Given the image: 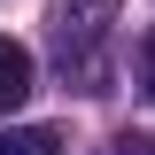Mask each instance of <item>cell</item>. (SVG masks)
I'll return each instance as SVG.
<instances>
[{
    "label": "cell",
    "instance_id": "6da1fadb",
    "mask_svg": "<svg viewBox=\"0 0 155 155\" xmlns=\"http://www.w3.org/2000/svg\"><path fill=\"white\" fill-rule=\"evenodd\" d=\"M116 8H124V0H54V54H62V70H78L85 85L101 78V39H109Z\"/></svg>",
    "mask_w": 155,
    "mask_h": 155
},
{
    "label": "cell",
    "instance_id": "7a4b0ae2",
    "mask_svg": "<svg viewBox=\"0 0 155 155\" xmlns=\"http://www.w3.org/2000/svg\"><path fill=\"white\" fill-rule=\"evenodd\" d=\"M23 101H31V47L0 39V109H23Z\"/></svg>",
    "mask_w": 155,
    "mask_h": 155
},
{
    "label": "cell",
    "instance_id": "3957f363",
    "mask_svg": "<svg viewBox=\"0 0 155 155\" xmlns=\"http://www.w3.org/2000/svg\"><path fill=\"white\" fill-rule=\"evenodd\" d=\"M0 155H62V140L47 124H0Z\"/></svg>",
    "mask_w": 155,
    "mask_h": 155
},
{
    "label": "cell",
    "instance_id": "277c9868",
    "mask_svg": "<svg viewBox=\"0 0 155 155\" xmlns=\"http://www.w3.org/2000/svg\"><path fill=\"white\" fill-rule=\"evenodd\" d=\"M140 93L155 101V31H140Z\"/></svg>",
    "mask_w": 155,
    "mask_h": 155
},
{
    "label": "cell",
    "instance_id": "5b68a950",
    "mask_svg": "<svg viewBox=\"0 0 155 155\" xmlns=\"http://www.w3.org/2000/svg\"><path fill=\"white\" fill-rule=\"evenodd\" d=\"M109 155H155V140H147V132H116V140H109Z\"/></svg>",
    "mask_w": 155,
    "mask_h": 155
}]
</instances>
